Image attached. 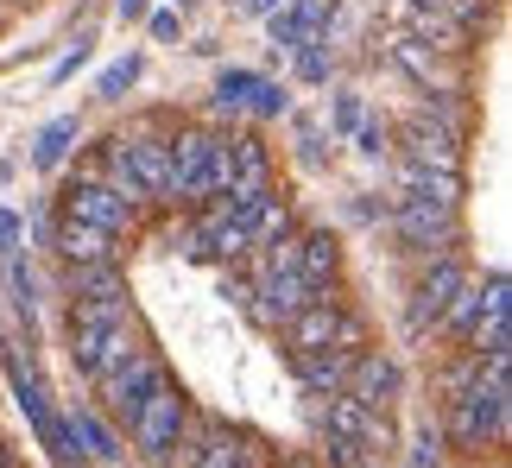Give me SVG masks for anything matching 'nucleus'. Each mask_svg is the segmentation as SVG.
Listing matches in <instances>:
<instances>
[{
  "mask_svg": "<svg viewBox=\"0 0 512 468\" xmlns=\"http://www.w3.org/2000/svg\"><path fill=\"white\" fill-rule=\"evenodd\" d=\"M506 367L512 361H481L475 380L443 399V431H449L456 450H468V456L506 450V437H512V380H506Z\"/></svg>",
  "mask_w": 512,
  "mask_h": 468,
  "instance_id": "1",
  "label": "nucleus"
},
{
  "mask_svg": "<svg viewBox=\"0 0 512 468\" xmlns=\"http://www.w3.org/2000/svg\"><path fill=\"white\" fill-rule=\"evenodd\" d=\"M184 424H190V393L165 374V380L140 399V412L127 418V437H133V450H140L152 468H165V456H171V443H177V431H184Z\"/></svg>",
  "mask_w": 512,
  "mask_h": 468,
  "instance_id": "2",
  "label": "nucleus"
},
{
  "mask_svg": "<svg viewBox=\"0 0 512 468\" xmlns=\"http://www.w3.org/2000/svg\"><path fill=\"white\" fill-rule=\"evenodd\" d=\"M209 146L215 133L209 127H177L171 133V178H165V203L171 209H203L209 203Z\"/></svg>",
  "mask_w": 512,
  "mask_h": 468,
  "instance_id": "3",
  "label": "nucleus"
},
{
  "mask_svg": "<svg viewBox=\"0 0 512 468\" xmlns=\"http://www.w3.org/2000/svg\"><path fill=\"white\" fill-rule=\"evenodd\" d=\"M392 234L411 247V253H424V260H449L462 241V222H456V209H443V203H392Z\"/></svg>",
  "mask_w": 512,
  "mask_h": 468,
  "instance_id": "4",
  "label": "nucleus"
},
{
  "mask_svg": "<svg viewBox=\"0 0 512 468\" xmlns=\"http://www.w3.org/2000/svg\"><path fill=\"white\" fill-rule=\"evenodd\" d=\"M159 380H165V355H159L152 342H146V348H133V355H127L121 367H114V374L95 380V393H102V412L127 424L133 412H140V399H146Z\"/></svg>",
  "mask_w": 512,
  "mask_h": 468,
  "instance_id": "5",
  "label": "nucleus"
},
{
  "mask_svg": "<svg viewBox=\"0 0 512 468\" xmlns=\"http://www.w3.org/2000/svg\"><path fill=\"white\" fill-rule=\"evenodd\" d=\"M317 431H323V443H361V450H392V424H386V412H367V405H354L348 393H329V399H317Z\"/></svg>",
  "mask_w": 512,
  "mask_h": 468,
  "instance_id": "6",
  "label": "nucleus"
},
{
  "mask_svg": "<svg viewBox=\"0 0 512 468\" xmlns=\"http://www.w3.org/2000/svg\"><path fill=\"white\" fill-rule=\"evenodd\" d=\"M64 216L102 228V234H114V241H127V234H140L146 209L127 203V197H114L108 184H70V190H64Z\"/></svg>",
  "mask_w": 512,
  "mask_h": 468,
  "instance_id": "7",
  "label": "nucleus"
},
{
  "mask_svg": "<svg viewBox=\"0 0 512 468\" xmlns=\"http://www.w3.org/2000/svg\"><path fill=\"white\" fill-rule=\"evenodd\" d=\"M133 348H146V336H140V323H114V329H70V361L83 367L89 380H102V374H114Z\"/></svg>",
  "mask_w": 512,
  "mask_h": 468,
  "instance_id": "8",
  "label": "nucleus"
},
{
  "mask_svg": "<svg viewBox=\"0 0 512 468\" xmlns=\"http://www.w3.org/2000/svg\"><path fill=\"white\" fill-rule=\"evenodd\" d=\"M317 298L298 272H266V266H253V285H247V304H253V317H260L266 329H285L298 310Z\"/></svg>",
  "mask_w": 512,
  "mask_h": 468,
  "instance_id": "9",
  "label": "nucleus"
},
{
  "mask_svg": "<svg viewBox=\"0 0 512 468\" xmlns=\"http://www.w3.org/2000/svg\"><path fill=\"white\" fill-rule=\"evenodd\" d=\"M405 152H411L405 165H424V171H462V133L449 127V121H437L430 108L405 121Z\"/></svg>",
  "mask_w": 512,
  "mask_h": 468,
  "instance_id": "10",
  "label": "nucleus"
},
{
  "mask_svg": "<svg viewBox=\"0 0 512 468\" xmlns=\"http://www.w3.org/2000/svg\"><path fill=\"white\" fill-rule=\"evenodd\" d=\"M462 285H468V266L456 260V253H449V260H430V266H424V279L411 285V304H405L411 329H430V323H437Z\"/></svg>",
  "mask_w": 512,
  "mask_h": 468,
  "instance_id": "11",
  "label": "nucleus"
},
{
  "mask_svg": "<svg viewBox=\"0 0 512 468\" xmlns=\"http://www.w3.org/2000/svg\"><path fill=\"white\" fill-rule=\"evenodd\" d=\"M336 329H342V298L336 291H317L298 317L285 323V348H291V361L298 355H323L329 342H336Z\"/></svg>",
  "mask_w": 512,
  "mask_h": 468,
  "instance_id": "12",
  "label": "nucleus"
},
{
  "mask_svg": "<svg viewBox=\"0 0 512 468\" xmlns=\"http://www.w3.org/2000/svg\"><path fill=\"white\" fill-rule=\"evenodd\" d=\"M342 393H348L354 405H367V412H386V405L399 399V361H392V355H380V348L354 355L348 380H342Z\"/></svg>",
  "mask_w": 512,
  "mask_h": 468,
  "instance_id": "13",
  "label": "nucleus"
},
{
  "mask_svg": "<svg viewBox=\"0 0 512 468\" xmlns=\"http://www.w3.org/2000/svg\"><path fill=\"white\" fill-rule=\"evenodd\" d=\"M121 152H127V171L140 184V197L165 203V178H171V140L165 133H121Z\"/></svg>",
  "mask_w": 512,
  "mask_h": 468,
  "instance_id": "14",
  "label": "nucleus"
},
{
  "mask_svg": "<svg viewBox=\"0 0 512 468\" xmlns=\"http://www.w3.org/2000/svg\"><path fill=\"white\" fill-rule=\"evenodd\" d=\"M51 247L64 253V266H121V241H114V234L89 228V222H70V216L57 222Z\"/></svg>",
  "mask_w": 512,
  "mask_h": 468,
  "instance_id": "15",
  "label": "nucleus"
},
{
  "mask_svg": "<svg viewBox=\"0 0 512 468\" xmlns=\"http://www.w3.org/2000/svg\"><path fill=\"white\" fill-rule=\"evenodd\" d=\"M336 272H342V241L329 228H310L298 234V279L310 291H336Z\"/></svg>",
  "mask_w": 512,
  "mask_h": 468,
  "instance_id": "16",
  "label": "nucleus"
},
{
  "mask_svg": "<svg viewBox=\"0 0 512 468\" xmlns=\"http://www.w3.org/2000/svg\"><path fill=\"white\" fill-rule=\"evenodd\" d=\"M399 190H405V203H443V209H462V171L399 165Z\"/></svg>",
  "mask_w": 512,
  "mask_h": 468,
  "instance_id": "17",
  "label": "nucleus"
},
{
  "mask_svg": "<svg viewBox=\"0 0 512 468\" xmlns=\"http://www.w3.org/2000/svg\"><path fill=\"white\" fill-rule=\"evenodd\" d=\"M361 355H367V348H361ZM291 367H298V380H304V393H310V399H329V393H342V380H348L354 355H342V348H323V355H298Z\"/></svg>",
  "mask_w": 512,
  "mask_h": 468,
  "instance_id": "18",
  "label": "nucleus"
},
{
  "mask_svg": "<svg viewBox=\"0 0 512 468\" xmlns=\"http://www.w3.org/2000/svg\"><path fill=\"white\" fill-rule=\"evenodd\" d=\"M405 45H430V51H443V57H462L468 51V26H456L449 13H411V38Z\"/></svg>",
  "mask_w": 512,
  "mask_h": 468,
  "instance_id": "19",
  "label": "nucleus"
},
{
  "mask_svg": "<svg viewBox=\"0 0 512 468\" xmlns=\"http://www.w3.org/2000/svg\"><path fill=\"white\" fill-rule=\"evenodd\" d=\"M114 323H140L127 291H108V298H70V329H114Z\"/></svg>",
  "mask_w": 512,
  "mask_h": 468,
  "instance_id": "20",
  "label": "nucleus"
},
{
  "mask_svg": "<svg viewBox=\"0 0 512 468\" xmlns=\"http://www.w3.org/2000/svg\"><path fill=\"white\" fill-rule=\"evenodd\" d=\"M76 140H83V121H76V114H64V121H51V127L32 140V165H38V171H57V165L70 159V146H76Z\"/></svg>",
  "mask_w": 512,
  "mask_h": 468,
  "instance_id": "21",
  "label": "nucleus"
},
{
  "mask_svg": "<svg viewBox=\"0 0 512 468\" xmlns=\"http://www.w3.org/2000/svg\"><path fill=\"white\" fill-rule=\"evenodd\" d=\"M317 26H323V13H317V7H298V0H291V7L272 13V45L298 51V45H310V32H317Z\"/></svg>",
  "mask_w": 512,
  "mask_h": 468,
  "instance_id": "22",
  "label": "nucleus"
},
{
  "mask_svg": "<svg viewBox=\"0 0 512 468\" xmlns=\"http://www.w3.org/2000/svg\"><path fill=\"white\" fill-rule=\"evenodd\" d=\"M481 317H487V298H481V285L468 279V285L456 291V298H449V310H443L437 323H443V336H462V342H468V329H475Z\"/></svg>",
  "mask_w": 512,
  "mask_h": 468,
  "instance_id": "23",
  "label": "nucleus"
},
{
  "mask_svg": "<svg viewBox=\"0 0 512 468\" xmlns=\"http://www.w3.org/2000/svg\"><path fill=\"white\" fill-rule=\"evenodd\" d=\"M70 437L83 443L89 462H121V443H114V431H108L95 412H76V418H70Z\"/></svg>",
  "mask_w": 512,
  "mask_h": 468,
  "instance_id": "24",
  "label": "nucleus"
},
{
  "mask_svg": "<svg viewBox=\"0 0 512 468\" xmlns=\"http://www.w3.org/2000/svg\"><path fill=\"white\" fill-rule=\"evenodd\" d=\"M64 291L70 298H108V291H127V285H121V266H64Z\"/></svg>",
  "mask_w": 512,
  "mask_h": 468,
  "instance_id": "25",
  "label": "nucleus"
},
{
  "mask_svg": "<svg viewBox=\"0 0 512 468\" xmlns=\"http://www.w3.org/2000/svg\"><path fill=\"white\" fill-rule=\"evenodd\" d=\"M241 462V431H222V424H209L203 443H196V456L190 468H234Z\"/></svg>",
  "mask_w": 512,
  "mask_h": 468,
  "instance_id": "26",
  "label": "nucleus"
},
{
  "mask_svg": "<svg viewBox=\"0 0 512 468\" xmlns=\"http://www.w3.org/2000/svg\"><path fill=\"white\" fill-rule=\"evenodd\" d=\"M253 83H260L253 70H228L222 83H215V108H222V114H241V108H247V95H253Z\"/></svg>",
  "mask_w": 512,
  "mask_h": 468,
  "instance_id": "27",
  "label": "nucleus"
},
{
  "mask_svg": "<svg viewBox=\"0 0 512 468\" xmlns=\"http://www.w3.org/2000/svg\"><path fill=\"white\" fill-rule=\"evenodd\" d=\"M323 468H386V456L361 443H323Z\"/></svg>",
  "mask_w": 512,
  "mask_h": 468,
  "instance_id": "28",
  "label": "nucleus"
},
{
  "mask_svg": "<svg viewBox=\"0 0 512 468\" xmlns=\"http://www.w3.org/2000/svg\"><path fill=\"white\" fill-rule=\"evenodd\" d=\"M228 178H234V152H228V133H215V146H209V197H222L228 190Z\"/></svg>",
  "mask_w": 512,
  "mask_h": 468,
  "instance_id": "29",
  "label": "nucleus"
},
{
  "mask_svg": "<svg viewBox=\"0 0 512 468\" xmlns=\"http://www.w3.org/2000/svg\"><path fill=\"white\" fill-rule=\"evenodd\" d=\"M133 76H140V57H121V64L102 70V102H121V95L133 89Z\"/></svg>",
  "mask_w": 512,
  "mask_h": 468,
  "instance_id": "30",
  "label": "nucleus"
},
{
  "mask_svg": "<svg viewBox=\"0 0 512 468\" xmlns=\"http://www.w3.org/2000/svg\"><path fill=\"white\" fill-rule=\"evenodd\" d=\"M285 102H291L285 83H266V76H260V83H253V95H247V108H253V114H285Z\"/></svg>",
  "mask_w": 512,
  "mask_h": 468,
  "instance_id": "31",
  "label": "nucleus"
},
{
  "mask_svg": "<svg viewBox=\"0 0 512 468\" xmlns=\"http://www.w3.org/2000/svg\"><path fill=\"white\" fill-rule=\"evenodd\" d=\"M234 468H279V462H272V450L260 437H241V462H234Z\"/></svg>",
  "mask_w": 512,
  "mask_h": 468,
  "instance_id": "32",
  "label": "nucleus"
},
{
  "mask_svg": "<svg viewBox=\"0 0 512 468\" xmlns=\"http://www.w3.org/2000/svg\"><path fill=\"white\" fill-rule=\"evenodd\" d=\"M304 57H298V76H304V83H323V76H329V64H323V51L317 45H298Z\"/></svg>",
  "mask_w": 512,
  "mask_h": 468,
  "instance_id": "33",
  "label": "nucleus"
},
{
  "mask_svg": "<svg viewBox=\"0 0 512 468\" xmlns=\"http://www.w3.org/2000/svg\"><path fill=\"white\" fill-rule=\"evenodd\" d=\"M13 247H19V216H13V209H0V253L13 260Z\"/></svg>",
  "mask_w": 512,
  "mask_h": 468,
  "instance_id": "34",
  "label": "nucleus"
},
{
  "mask_svg": "<svg viewBox=\"0 0 512 468\" xmlns=\"http://www.w3.org/2000/svg\"><path fill=\"white\" fill-rule=\"evenodd\" d=\"M386 140H392L386 127H361V152H373V159H380V152H386Z\"/></svg>",
  "mask_w": 512,
  "mask_h": 468,
  "instance_id": "35",
  "label": "nucleus"
},
{
  "mask_svg": "<svg viewBox=\"0 0 512 468\" xmlns=\"http://www.w3.org/2000/svg\"><path fill=\"white\" fill-rule=\"evenodd\" d=\"M354 121H361V102H354V95H342V102H336V127H354Z\"/></svg>",
  "mask_w": 512,
  "mask_h": 468,
  "instance_id": "36",
  "label": "nucleus"
},
{
  "mask_svg": "<svg viewBox=\"0 0 512 468\" xmlns=\"http://www.w3.org/2000/svg\"><path fill=\"white\" fill-rule=\"evenodd\" d=\"M83 57H89V45H76V51L64 57V64H57V83H64V76H76V64H83Z\"/></svg>",
  "mask_w": 512,
  "mask_h": 468,
  "instance_id": "37",
  "label": "nucleus"
},
{
  "mask_svg": "<svg viewBox=\"0 0 512 468\" xmlns=\"http://www.w3.org/2000/svg\"><path fill=\"white\" fill-rule=\"evenodd\" d=\"M152 38H177V13H159V19H152Z\"/></svg>",
  "mask_w": 512,
  "mask_h": 468,
  "instance_id": "38",
  "label": "nucleus"
},
{
  "mask_svg": "<svg viewBox=\"0 0 512 468\" xmlns=\"http://www.w3.org/2000/svg\"><path fill=\"white\" fill-rule=\"evenodd\" d=\"M247 13H279V7H291V0H241Z\"/></svg>",
  "mask_w": 512,
  "mask_h": 468,
  "instance_id": "39",
  "label": "nucleus"
},
{
  "mask_svg": "<svg viewBox=\"0 0 512 468\" xmlns=\"http://www.w3.org/2000/svg\"><path fill=\"white\" fill-rule=\"evenodd\" d=\"M411 7H418V13H443L449 0H411Z\"/></svg>",
  "mask_w": 512,
  "mask_h": 468,
  "instance_id": "40",
  "label": "nucleus"
},
{
  "mask_svg": "<svg viewBox=\"0 0 512 468\" xmlns=\"http://www.w3.org/2000/svg\"><path fill=\"white\" fill-rule=\"evenodd\" d=\"M121 13L133 19V13H146V0H121Z\"/></svg>",
  "mask_w": 512,
  "mask_h": 468,
  "instance_id": "41",
  "label": "nucleus"
},
{
  "mask_svg": "<svg viewBox=\"0 0 512 468\" xmlns=\"http://www.w3.org/2000/svg\"><path fill=\"white\" fill-rule=\"evenodd\" d=\"M291 468H323V462H317V456H298V462H291Z\"/></svg>",
  "mask_w": 512,
  "mask_h": 468,
  "instance_id": "42",
  "label": "nucleus"
}]
</instances>
